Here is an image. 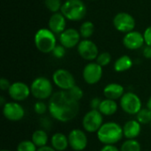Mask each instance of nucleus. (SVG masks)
<instances>
[{"instance_id":"obj_1","label":"nucleus","mask_w":151,"mask_h":151,"mask_svg":"<svg viewBox=\"0 0 151 151\" xmlns=\"http://www.w3.org/2000/svg\"><path fill=\"white\" fill-rule=\"evenodd\" d=\"M48 108L51 118L63 123L75 119L80 111L79 102L64 90L53 93L48 103Z\"/></svg>"},{"instance_id":"obj_2","label":"nucleus","mask_w":151,"mask_h":151,"mask_svg":"<svg viewBox=\"0 0 151 151\" xmlns=\"http://www.w3.org/2000/svg\"><path fill=\"white\" fill-rule=\"evenodd\" d=\"M98 141L104 145H114L124 137L123 127L117 122L109 121L104 123L96 133Z\"/></svg>"},{"instance_id":"obj_3","label":"nucleus","mask_w":151,"mask_h":151,"mask_svg":"<svg viewBox=\"0 0 151 151\" xmlns=\"http://www.w3.org/2000/svg\"><path fill=\"white\" fill-rule=\"evenodd\" d=\"M60 12L66 19L79 21L85 18L87 6L82 0H65L62 4Z\"/></svg>"},{"instance_id":"obj_4","label":"nucleus","mask_w":151,"mask_h":151,"mask_svg":"<svg viewBox=\"0 0 151 151\" xmlns=\"http://www.w3.org/2000/svg\"><path fill=\"white\" fill-rule=\"evenodd\" d=\"M35 45L36 49L44 54L53 51L57 44L56 35L49 28H41L35 35Z\"/></svg>"},{"instance_id":"obj_5","label":"nucleus","mask_w":151,"mask_h":151,"mask_svg":"<svg viewBox=\"0 0 151 151\" xmlns=\"http://www.w3.org/2000/svg\"><path fill=\"white\" fill-rule=\"evenodd\" d=\"M31 95L40 101L50 99L53 95V86L51 81L46 77L35 78L30 85Z\"/></svg>"},{"instance_id":"obj_6","label":"nucleus","mask_w":151,"mask_h":151,"mask_svg":"<svg viewBox=\"0 0 151 151\" xmlns=\"http://www.w3.org/2000/svg\"><path fill=\"white\" fill-rule=\"evenodd\" d=\"M120 108L129 115H136L142 108L141 98L134 92H126L119 99Z\"/></svg>"},{"instance_id":"obj_7","label":"nucleus","mask_w":151,"mask_h":151,"mask_svg":"<svg viewBox=\"0 0 151 151\" xmlns=\"http://www.w3.org/2000/svg\"><path fill=\"white\" fill-rule=\"evenodd\" d=\"M81 123L85 132L97 133L104 125V115L98 110H90L82 118Z\"/></svg>"},{"instance_id":"obj_8","label":"nucleus","mask_w":151,"mask_h":151,"mask_svg":"<svg viewBox=\"0 0 151 151\" xmlns=\"http://www.w3.org/2000/svg\"><path fill=\"white\" fill-rule=\"evenodd\" d=\"M52 81L60 90L64 91H68L76 85L73 73L63 68L58 69L53 73Z\"/></svg>"},{"instance_id":"obj_9","label":"nucleus","mask_w":151,"mask_h":151,"mask_svg":"<svg viewBox=\"0 0 151 151\" xmlns=\"http://www.w3.org/2000/svg\"><path fill=\"white\" fill-rule=\"evenodd\" d=\"M112 23L116 30L125 34L134 31L136 25L134 16L126 12H118L112 19Z\"/></svg>"},{"instance_id":"obj_10","label":"nucleus","mask_w":151,"mask_h":151,"mask_svg":"<svg viewBox=\"0 0 151 151\" xmlns=\"http://www.w3.org/2000/svg\"><path fill=\"white\" fill-rule=\"evenodd\" d=\"M103 73V67L100 65H98L96 62H90L84 66L82 77L87 84L95 85L101 81Z\"/></svg>"},{"instance_id":"obj_11","label":"nucleus","mask_w":151,"mask_h":151,"mask_svg":"<svg viewBox=\"0 0 151 151\" xmlns=\"http://www.w3.org/2000/svg\"><path fill=\"white\" fill-rule=\"evenodd\" d=\"M77 51L81 58L87 61L96 60L99 55L97 45L89 39H83L77 46Z\"/></svg>"},{"instance_id":"obj_12","label":"nucleus","mask_w":151,"mask_h":151,"mask_svg":"<svg viewBox=\"0 0 151 151\" xmlns=\"http://www.w3.org/2000/svg\"><path fill=\"white\" fill-rule=\"evenodd\" d=\"M68 142H69V147L74 151L84 150L88 143L86 132L79 128L73 129L69 133Z\"/></svg>"},{"instance_id":"obj_13","label":"nucleus","mask_w":151,"mask_h":151,"mask_svg":"<svg viewBox=\"0 0 151 151\" xmlns=\"http://www.w3.org/2000/svg\"><path fill=\"white\" fill-rule=\"evenodd\" d=\"M3 115L7 120L17 122L25 117V110L19 102H7L3 106Z\"/></svg>"},{"instance_id":"obj_14","label":"nucleus","mask_w":151,"mask_h":151,"mask_svg":"<svg viewBox=\"0 0 151 151\" xmlns=\"http://www.w3.org/2000/svg\"><path fill=\"white\" fill-rule=\"evenodd\" d=\"M9 96L15 102H21L25 101L31 95L30 87L24 82L21 81H15L12 83L9 90H8Z\"/></svg>"},{"instance_id":"obj_15","label":"nucleus","mask_w":151,"mask_h":151,"mask_svg":"<svg viewBox=\"0 0 151 151\" xmlns=\"http://www.w3.org/2000/svg\"><path fill=\"white\" fill-rule=\"evenodd\" d=\"M81 34L75 28H66L63 33L59 35V42L65 49H72L81 42Z\"/></svg>"},{"instance_id":"obj_16","label":"nucleus","mask_w":151,"mask_h":151,"mask_svg":"<svg viewBox=\"0 0 151 151\" xmlns=\"http://www.w3.org/2000/svg\"><path fill=\"white\" fill-rule=\"evenodd\" d=\"M144 43L145 40L143 34L139 31H131L126 34L123 37V45L130 50H139L144 45Z\"/></svg>"},{"instance_id":"obj_17","label":"nucleus","mask_w":151,"mask_h":151,"mask_svg":"<svg viewBox=\"0 0 151 151\" xmlns=\"http://www.w3.org/2000/svg\"><path fill=\"white\" fill-rule=\"evenodd\" d=\"M65 26H66V19L61 13V12L51 14V16L49 19L48 27L52 33L59 35L66 29Z\"/></svg>"},{"instance_id":"obj_18","label":"nucleus","mask_w":151,"mask_h":151,"mask_svg":"<svg viewBox=\"0 0 151 151\" xmlns=\"http://www.w3.org/2000/svg\"><path fill=\"white\" fill-rule=\"evenodd\" d=\"M123 127V135L127 140L136 139L142 132V125L136 119H130L125 123Z\"/></svg>"},{"instance_id":"obj_19","label":"nucleus","mask_w":151,"mask_h":151,"mask_svg":"<svg viewBox=\"0 0 151 151\" xmlns=\"http://www.w3.org/2000/svg\"><path fill=\"white\" fill-rule=\"evenodd\" d=\"M104 95L105 98L111 100H119L126 93L125 88L119 83H109L104 88Z\"/></svg>"},{"instance_id":"obj_20","label":"nucleus","mask_w":151,"mask_h":151,"mask_svg":"<svg viewBox=\"0 0 151 151\" xmlns=\"http://www.w3.org/2000/svg\"><path fill=\"white\" fill-rule=\"evenodd\" d=\"M50 146L57 151H65L69 147L68 136L62 133H56L50 138Z\"/></svg>"},{"instance_id":"obj_21","label":"nucleus","mask_w":151,"mask_h":151,"mask_svg":"<svg viewBox=\"0 0 151 151\" xmlns=\"http://www.w3.org/2000/svg\"><path fill=\"white\" fill-rule=\"evenodd\" d=\"M118 108H119V106L115 100L105 98V99L102 100V103L100 104L98 111L104 116H111L117 112Z\"/></svg>"},{"instance_id":"obj_22","label":"nucleus","mask_w":151,"mask_h":151,"mask_svg":"<svg viewBox=\"0 0 151 151\" xmlns=\"http://www.w3.org/2000/svg\"><path fill=\"white\" fill-rule=\"evenodd\" d=\"M133 60L132 58L127 55H123L119 57L113 65V68L117 73H124L126 71H128L133 66Z\"/></svg>"},{"instance_id":"obj_23","label":"nucleus","mask_w":151,"mask_h":151,"mask_svg":"<svg viewBox=\"0 0 151 151\" xmlns=\"http://www.w3.org/2000/svg\"><path fill=\"white\" fill-rule=\"evenodd\" d=\"M31 141L35 143V145L37 148H42V147L47 146L48 142H49V136L45 130L38 129V130H35L32 134Z\"/></svg>"},{"instance_id":"obj_24","label":"nucleus","mask_w":151,"mask_h":151,"mask_svg":"<svg viewBox=\"0 0 151 151\" xmlns=\"http://www.w3.org/2000/svg\"><path fill=\"white\" fill-rule=\"evenodd\" d=\"M94 30H95V26L91 21H84L79 29V32L81 34V36L83 39H88L90 38L93 34H94Z\"/></svg>"},{"instance_id":"obj_25","label":"nucleus","mask_w":151,"mask_h":151,"mask_svg":"<svg viewBox=\"0 0 151 151\" xmlns=\"http://www.w3.org/2000/svg\"><path fill=\"white\" fill-rule=\"evenodd\" d=\"M136 120L141 125H148L151 122V111L149 108H142L136 114Z\"/></svg>"},{"instance_id":"obj_26","label":"nucleus","mask_w":151,"mask_h":151,"mask_svg":"<svg viewBox=\"0 0 151 151\" xmlns=\"http://www.w3.org/2000/svg\"><path fill=\"white\" fill-rule=\"evenodd\" d=\"M120 151H142V146L136 139L127 140L121 144Z\"/></svg>"},{"instance_id":"obj_27","label":"nucleus","mask_w":151,"mask_h":151,"mask_svg":"<svg viewBox=\"0 0 151 151\" xmlns=\"http://www.w3.org/2000/svg\"><path fill=\"white\" fill-rule=\"evenodd\" d=\"M44 4L50 12L55 13L61 10L63 3L61 0H44Z\"/></svg>"},{"instance_id":"obj_28","label":"nucleus","mask_w":151,"mask_h":151,"mask_svg":"<svg viewBox=\"0 0 151 151\" xmlns=\"http://www.w3.org/2000/svg\"><path fill=\"white\" fill-rule=\"evenodd\" d=\"M37 147L32 141L25 140L20 142L17 146V151H37Z\"/></svg>"},{"instance_id":"obj_29","label":"nucleus","mask_w":151,"mask_h":151,"mask_svg":"<svg viewBox=\"0 0 151 151\" xmlns=\"http://www.w3.org/2000/svg\"><path fill=\"white\" fill-rule=\"evenodd\" d=\"M96 62L102 67L107 66L111 62V55L109 52H101L96 59Z\"/></svg>"},{"instance_id":"obj_30","label":"nucleus","mask_w":151,"mask_h":151,"mask_svg":"<svg viewBox=\"0 0 151 151\" xmlns=\"http://www.w3.org/2000/svg\"><path fill=\"white\" fill-rule=\"evenodd\" d=\"M68 93H69V95L74 99V100H76V101H81V99H82V97H83V96H84V92H83V90L79 87V86H77V85H75L74 87H73L71 89H69L68 91H67Z\"/></svg>"},{"instance_id":"obj_31","label":"nucleus","mask_w":151,"mask_h":151,"mask_svg":"<svg viewBox=\"0 0 151 151\" xmlns=\"http://www.w3.org/2000/svg\"><path fill=\"white\" fill-rule=\"evenodd\" d=\"M34 111L36 114L38 115H43L46 113L47 111H49L48 104H46L43 101L38 100L35 104H34Z\"/></svg>"},{"instance_id":"obj_32","label":"nucleus","mask_w":151,"mask_h":151,"mask_svg":"<svg viewBox=\"0 0 151 151\" xmlns=\"http://www.w3.org/2000/svg\"><path fill=\"white\" fill-rule=\"evenodd\" d=\"M51 53H52V55H53L54 58L60 59V58H64L65 55V48L64 46H62L61 44L57 45Z\"/></svg>"},{"instance_id":"obj_33","label":"nucleus","mask_w":151,"mask_h":151,"mask_svg":"<svg viewBox=\"0 0 151 151\" xmlns=\"http://www.w3.org/2000/svg\"><path fill=\"white\" fill-rule=\"evenodd\" d=\"M40 125H41V127H42V129H43V130H48V129H50L51 128V126H52V122H51V120L49 119V118H47V117H43V118H41V119H40Z\"/></svg>"},{"instance_id":"obj_34","label":"nucleus","mask_w":151,"mask_h":151,"mask_svg":"<svg viewBox=\"0 0 151 151\" xmlns=\"http://www.w3.org/2000/svg\"><path fill=\"white\" fill-rule=\"evenodd\" d=\"M102 103V99L99 97H94L89 102V107L90 110H99L100 104Z\"/></svg>"},{"instance_id":"obj_35","label":"nucleus","mask_w":151,"mask_h":151,"mask_svg":"<svg viewBox=\"0 0 151 151\" xmlns=\"http://www.w3.org/2000/svg\"><path fill=\"white\" fill-rule=\"evenodd\" d=\"M144 40H145V44L148 46H151V26L148 27L144 33H143Z\"/></svg>"},{"instance_id":"obj_36","label":"nucleus","mask_w":151,"mask_h":151,"mask_svg":"<svg viewBox=\"0 0 151 151\" xmlns=\"http://www.w3.org/2000/svg\"><path fill=\"white\" fill-rule=\"evenodd\" d=\"M11 85H12V83H10V81L7 79H5V78L0 79V88L3 91H8Z\"/></svg>"},{"instance_id":"obj_37","label":"nucleus","mask_w":151,"mask_h":151,"mask_svg":"<svg viewBox=\"0 0 151 151\" xmlns=\"http://www.w3.org/2000/svg\"><path fill=\"white\" fill-rule=\"evenodd\" d=\"M142 54L145 58L151 59V46L146 45V47H144V49L142 50Z\"/></svg>"},{"instance_id":"obj_38","label":"nucleus","mask_w":151,"mask_h":151,"mask_svg":"<svg viewBox=\"0 0 151 151\" xmlns=\"http://www.w3.org/2000/svg\"><path fill=\"white\" fill-rule=\"evenodd\" d=\"M100 151H120L115 145H104Z\"/></svg>"},{"instance_id":"obj_39","label":"nucleus","mask_w":151,"mask_h":151,"mask_svg":"<svg viewBox=\"0 0 151 151\" xmlns=\"http://www.w3.org/2000/svg\"><path fill=\"white\" fill-rule=\"evenodd\" d=\"M37 151H57L56 150H54L51 146H44V147H42V148H38Z\"/></svg>"},{"instance_id":"obj_40","label":"nucleus","mask_w":151,"mask_h":151,"mask_svg":"<svg viewBox=\"0 0 151 151\" xmlns=\"http://www.w3.org/2000/svg\"><path fill=\"white\" fill-rule=\"evenodd\" d=\"M6 103H7V102H5L4 98L3 96H1V97H0V104H1V106H4Z\"/></svg>"},{"instance_id":"obj_41","label":"nucleus","mask_w":151,"mask_h":151,"mask_svg":"<svg viewBox=\"0 0 151 151\" xmlns=\"http://www.w3.org/2000/svg\"><path fill=\"white\" fill-rule=\"evenodd\" d=\"M147 108H149V109L151 111V96H150V97L149 98L148 102H147Z\"/></svg>"},{"instance_id":"obj_42","label":"nucleus","mask_w":151,"mask_h":151,"mask_svg":"<svg viewBox=\"0 0 151 151\" xmlns=\"http://www.w3.org/2000/svg\"><path fill=\"white\" fill-rule=\"evenodd\" d=\"M1 151H11V150H2Z\"/></svg>"},{"instance_id":"obj_43","label":"nucleus","mask_w":151,"mask_h":151,"mask_svg":"<svg viewBox=\"0 0 151 151\" xmlns=\"http://www.w3.org/2000/svg\"><path fill=\"white\" fill-rule=\"evenodd\" d=\"M89 1H96V0H89Z\"/></svg>"},{"instance_id":"obj_44","label":"nucleus","mask_w":151,"mask_h":151,"mask_svg":"<svg viewBox=\"0 0 151 151\" xmlns=\"http://www.w3.org/2000/svg\"><path fill=\"white\" fill-rule=\"evenodd\" d=\"M150 127H151V122H150Z\"/></svg>"}]
</instances>
